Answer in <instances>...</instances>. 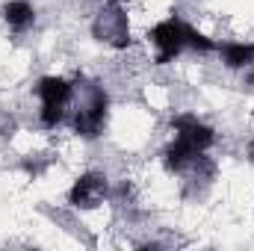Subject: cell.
<instances>
[{"mask_svg": "<svg viewBox=\"0 0 254 251\" xmlns=\"http://www.w3.org/2000/svg\"><path fill=\"white\" fill-rule=\"evenodd\" d=\"M36 95L42 101V110H39V122L45 127H57L65 116V107L74 95V86L63 80V77H42L39 86H36Z\"/></svg>", "mask_w": 254, "mask_h": 251, "instance_id": "6da1fadb", "label": "cell"}, {"mask_svg": "<svg viewBox=\"0 0 254 251\" xmlns=\"http://www.w3.org/2000/svg\"><path fill=\"white\" fill-rule=\"evenodd\" d=\"M148 39L157 48V65H166L187 48V24L181 18H166L148 33Z\"/></svg>", "mask_w": 254, "mask_h": 251, "instance_id": "7a4b0ae2", "label": "cell"}, {"mask_svg": "<svg viewBox=\"0 0 254 251\" xmlns=\"http://www.w3.org/2000/svg\"><path fill=\"white\" fill-rule=\"evenodd\" d=\"M110 195V181L104 172H86L80 175L71 189H68V204L77 207V210H95L107 201Z\"/></svg>", "mask_w": 254, "mask_h": 251, "instance_id": "3957f363", "label": "cell"}, {"mask_svg": "<svg viewBox=\"0 0 254 251\" xmlns=\"http://www.w3.org/2000/svg\"><path fill=\"white\" fill-rule=\"evenodd\" d=\"M107 110H110L107 92L92 89L89 101L74 113V133L83 136V139H98L101 130H104V122H107Z\"/></svg>", "mask_w": 254, "mask_h": 251, "instance_id": "277c9868", "label": "cell"}, {"mask_svg": "<svg viewBox=\"0 0 254 251\" xmlns=\"http://www.w3.org/2000/svg\"><path fill=\"white\" fill-rule=\"evenodd\" d=\"M92 33H95L98 42H107V45H113V48H127V45H130V27H127V18H125V12L116 9V6L104 9V12L95 18Z\"/></svg>", "mask_w": 254, "mask_h": 251, "instance_id": "5b68a950", "label": "cell"}, {"mask_svg": "<svg viewBox=\"0 0 254 251\" xmlns=\"http://www.w3.org/2000/svg\"><path fill=\"white\" fill-rule=\"evenodd\" d=\"M172 130H175L181 139H187L198 154H204V151L216 142L213 127H207L204 122H198V116H192V113H184V116L172 119Z\"/></svg>", "mask_w": 254, "mask_h": 251, "instance_id": "8992f818", "label": "cell"}, {"mask_svg": "<svg viewBox=\"0 0 254 251\" xmlns=\"http://www.w3.org/2000/svg\"><path fill=\"white\" fill-rule=\"evenodd\" d=\"M195 160H201V154L192 148L187 139H181V136H175V142L163 151V166L169 172H184V169H190Z\"/></svg>", "mask_w": 254, "mask_h": 251, "instance_id": "52a82bcc", "label": "cell"}, {"mask_svg": "<svg viewBox=\"0 0 254 251\" xmlns=\"http://www.w3.org/2000/svg\"><path fill=\"white\" fill-rule=\"evenodd\" d=\"M3 18H6V24H9L15 33H24V30L33 27L36 9H33V3H27V0H9V3L3 6Z\"/></svg>", "mask_w": 254, "mask_h": 251, "instance_id": "ba28073f", "label": "cell"}, {"mask_svg": "<svg viewBox=\"0 0 254 251\" xmlns=\"http://www.w3.org/2000/svg\"><path fill=\"white\" fill-rule=\"evenodd\" d=\"M222 51V60L228 68L240 71V68H252L254 65V42H228L219 48Z\"/></svg>", "mask_w": 254, "mask_h": 251, "instance_id": "9c48e42d", "label": "cell"}, {"mask_svg": "<svg viewBox=\"0 0 254 251\" xmlns=\"http://www.w3.org/2000/svg\"><path fill=\"white\" fill-rule=\"evenodd\" d=\"M187 48L198 51V54H213V51H219V45H216L213 39H207L204 33H198L190 24H187Z\"/></svg>", "mask_w": 254, "mask_h": 251, "instance_id": "30bf717a", "label": "cell"}, {"mask_svg": "<svg viewBox=\"0 0 254 251\" xmlns=\"http://www.w3.org/2000/svg\"><path fill=\"white\" fill-rule=\"evenodd\" d=\"M252 154H254V142H252Z\"/></svg>", "mask_w": 254, "mask_h": 251, "instance_id": "8fae6325", "label": "cell"}, {"mask_svg": "<svg viewBox=\"0 0 254 251\" xmlns=\"http://www.w3.org/2000/svg\"><path fill=\"white\" fill-rule=\"evenodd\" d=\"M104 3H113V0H104Z\"/></svg>", "mask_w": 254, "mask_h": 251, "instance_id": "7c38bea8", "label": "cell"}]
</instances>
